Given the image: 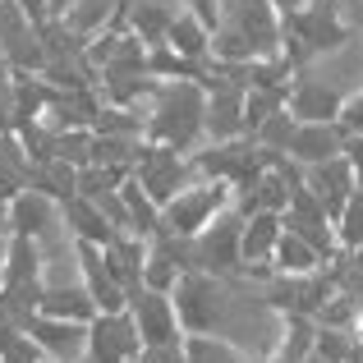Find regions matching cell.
<instances>
[{
	"instance_id": "obj_4",
	"label": "cell",
	"mask_w": 363,
	"mask_h": 363,
	"mask_svg": "<svg viewBox=\"0 0 363 363\" xmlns=\"http://www.w3.org/2000/svg\"><path fill=\"white\" fill-rule=\"evenodd\" d=\"M345 37H350V23L340 18L336 0H303L294 14H285V60L299 69V65L336 51Z\"/></svg>"
},
{
	"instance_id": "obj_11",
	"label": "cell",
	"mask_w": 363,
	"mask_h": 363,
	"mask_svg": "<svg viewBox=\"0 0 363 363\" xmlns=\"http://www.w3.org/2000/svg\"><path fill=\"white\" fill-rule=\"evenodd\" d=\"M23 331L42 345L46 359H55V363H88V322L33 313V322H28Z\"/></svg>"
},
{
	"instance_id": "obj_7",
	"label": "cell",
	"mask_w": 363,
	"mask_h": 363,
	"mask_svg": "<svg viewBox=\"0 0 363 363\" xmlns=\"http://www.w3.org/2000/svg\"><path fill=\"white\" fill-rule=\"evenodd\" d=\"M170 294H175V308H179L184 331H216V327H221L230 285H225V276H212V272L189 267V272L175 281V290H170Z\"/></svg>"
},
{
	"instance_id": "obj_39",
	"label": "cell",
	"mask_w": 363,
	"mask_h": 363,
	"mask_svg": "<svg viewBox=\"0 0 363 363\" xmlns=\"http://www.w3.org/2000/svg\"><path fill=\"white\" fill-rule=\"evenodd\" d=\"M46 363H55V359H46Z\"/></svg>"
},
{
	"instance_id": "obj_18",
	"label": "cell",
	"mask_w": 363,
	"mask_h": 363,
	"mask_svg": "<svg viewBox=\"0 0 363 363\" xmlns=\"http://www.w3.org/2000/svg\"><path fill=\"white\" fill-rule=\"evenodd\" d=\"M60 23L69 33H79L83 42H92L106 28H124V0H74L60 14Z\"/></svg>"
},
{
	"instance_id": "obj_12",
	"label": "cell",
	"mask_w": 363,
	"mask_h": 363,
	"mask_svg": "<svg viewBox=\"0 0 363 363\" xmlns=\"http://www.w3.org/2000/svg\"><path fill=\"white\" fill-rule=\"evenodd\" d=\"M281 221H285V230H294L299 240H308L322 257H327V262L340 253V240H336V225H331L327 207H322L303 184L294 189V198H290V207L281 212Z\"/></svg>"
},
{
	"instance_id": "obj_13",
	"label": "cell",
	"mask_w": 363,
	"mask_h": 363,
	"mask_svg": "<svg viewBox=\"0 0 363 363\" xmlns=\"http://www.w3.org/2000/svg\"><path fill=\"white\" fill-rule=\"evenodd\" d=\"M294 120H340V106H345V92L336 88L331 79L313 69H294V83H290V97H285Z\"/></svg>"
},
{
	"instance_id": "obj_1",
	"label": "cell",
	"mask_w": 363,
	"mask_h": 363,
	"mask_svg": "<svg viewBox=\"0 0 363 363\" xmlns=\"http://www.w3.org/2000/svg\"><path fill=\"white\" fill-rule=\"evenodd\" d=\"M267 55H285V14L272 0H221L212 23V60L248 65Z\"/></svg>"
},
{
	"instance_id": "obj_8",
	"label": "cell",
	"mask_w": 363,
	"mask_h": 363,
	"mask_svg": "<svg viewBox=\"0 0 363 363\" xmlns=\"http://www.w3.org/2000/svg\"><path fill=\"white\" fill-rule=\"evenodd\" d=\"M0 60L14 74H42L46 65L42 23L18 0H0Z\"/></svg>"
},
{
	"instance_id": "obj_27",
	"label": "cell",
	"mask_w": 363,
	"mask_h": 363,
	"mask_svg": "<svg viewBox=\"0 0 363 363\" xmlns=\"http://www.w3.org/2000/svg\"><path fill=\"white\" fill-rule=\"evenodd\" d=\"M331 225H336L340 248H363V189H354V198L336 212V221H331Z\"/></svg>"
},
{
	"instance_id": "obj_3",
	"label": "cell",
	"mask_w": 363,
	"mask_h": 363,
	"mask_svg": "<svg viewBox=\"0 0 363 363\" xmlns=\"http://www.w3.org/2000/svg\"><path fill=\"white\" fill-rule=\"evenodd\" d=\"M235 207V184L230 179H212V175H198L161 207V230L157 235H175V240H194L203 235L216 216Z\"/></svg>"
},
{
	"instance_id": "obj_36",
	"label": "cell",
	"mask_w": 363,
	"mask_h": 363,
	"mask_svg": "<svg viewBox=\"0 0 363 363\" xmlns=\"http://www.w3.org/2000/svg\"><path fill=\"white\" fill-rule=\"evenodd\" d=\"M272 5H276V9H281V14H294V9H299V5H303V0H272Z\"/></svg>"
},
{
	"instance_id": "obj_33",
	"label": "cell",
	"mask_w": 363,
	"mask_h": 363,
	"mask_svg": "<svg viewBox=\"0 0 363 363\" xmlns=\"http://www.w3.org/2000/svg\"><path fill=\"white\" fill-rule=\"evenodd\" d=\"M18 5H23L28 14L37 18V23H46V18H51V14H46V0H18Z\"/></svg>"
},
{
	"instance_id": "obj_9",
	"label": "cell",
	"mask_w": 363,
	"mask_h": 363,
	"mask_svg": "<svg viewBox=\"0 0 363 363\" xmlns=\"http://www.w3.org/2000/svg\"><path fill=\"white\" fill-rule=\"evenodd\" d=\"M129 313H133V327H138V336H143V350L147 345H179V340L189 336L170 290L133 285L129 290Z\"/></svg>"
},
{
	"instance_id": "obj_6",
	"label": "cell",
	"mask_w": 363,
	"mask_h": 363,
	"mask_svg": "<svg viewBox=\"0 0 363 363\" xmlns=\"http://www.w3.org/2000/svg\"><path fill=\"white\" fill-rule=\"evenodd\" d=\"M133 179L143 184V194H147L157 207H166L189 179H198V170H194V157H189V152L147 138L143 152H138V161H133Z\"/></svg>"
},
{
	"instance_id": "obj_37",
	"label": "cell",
	"mask_w": 363,
	"mask_h": 363,
	"mask_svg": "<svg viewBox=\"0 0 363 363\" xmlns=\"http://www.w3.org/2000/svg\"><path fill=\"white\" fill-rule=\"evenodd\" d=\"M5 253H9V240H0V285H5Z\"/></svg>"
},
{
	"instance_id": "obj_16",
	"label": "cell",
	"mask_w": 363,
	"mask_h": 363,
	"mask_svg": "<svg viewBox=\"0 0 363 363\" xmlns=\"http://www.w3.org/2000/svg\"><path fill=\"white\" fill-rule=\"evenodd\" d=\"M60 225H65V207L55 198H46L42 189H23V194L9 198V235L42 240V235L60 230Z\"/></svg>"
},
{
	"instance_id": "obj_10",
	"label": "cell",
	"mask_w": 363,
	"mask_h": 363,
	"mask_svg": "<svg viewBox=\"0 0 363 363\" xmlns=\"http://www.w3.org/2000/svg\"><path fill=\"white\" fill-rule=\"evenodd\" d=\"M143 336L133 327V313H97L88 322V363H138Z\"/></svg>"
},
{
	"instance_id": "obj_38",
	"label": "cell",
	"mask_w": 363,
	"mask_h": 363,
	"mask_svg": "<svg viewBox=\"0 0 363 363\" xmlns=\"http://www.w3.org/2000/svg\"><path fill=\"white\" fill-rule=\"evenodd\" d=\"M303 363H331V359H322V354H308V359H303Z\"/></svg>"
},
{
	"instance_id": "obj_34",
	"label": "cell",
	"mask_w": 363,
	"mask_h": 363,
	"mask_svg": "<svg viewBox=\"0 0 363 363\" xmlns=\"http://www.w3.org/2000/svg\"><path fill=\"white\" fill-rule=\"evenodd\" d=\"M0 240H9V198H0Z\"/></svg>"
},
{
	"instance_id": "obj_25",
	"label": "cell",
	"mask_w": 363,
	"mask_h": 363,
	"mask_svg": "<svg viewBox=\"0 0 363 363\" xmlns=\"http://www.w3.org/2000/svg\"><path fill=\"white\" fill-rule=\"evenodd\" d=\"M120 198H124V207H129V235H138V240H152V235L161 230V207L152 203L147 194H143V184H138L133 175L120 184Z\"/></svg>"
},
{
	"instance_id": "obj_31",
	"label": "cell",
	"mask_w": 363,
	"mask_h": 363,
	"mask_svg": "<svg viewBox=\"0 0 363 363\" xmlns=\"http://www.w3.org/2000/svg\"><path fill=\"white\" fill-rule=\"evenodd\" d=\"M138 363H184V340L179 345H147L138 354Z\"/></svg>"
},
{
	"instance_id": "obj_26",
	"label": "cell",
	"mask_w": 363,
	"mask_h": 363,
	"mask_svg": "<svg viewBox=\"0 0 363 363\" xmlns=\"http://www.w3.org/2000/svg\"><path fill=\"white\" fill-rule=\"evenodd\" d=\"M294 124H299V120L290 116V106H281V111H272V116L253 129V143H257V147H267V152H285V147H290V138H294Z\"/></svg>"
},
{
	"instance_id": "obj_15",
	"label": "cell",
	"mask_w": 363,
	"mask_h": 363,
	"mask_svg": "<svg viewBox=\"0 0 363 363\" xmlns=\"http://www.w3.org/2000/svg\"><path fill=\"white\" fill-rule=\"evenodd\" d=\"M303 189H308L313 198H318L322 207H327V216L336 221V212L354 198L359 179H354V166L345 161V152L331 161H318V166H303Z\"/></svg>"
},
{
	"instance_id": "obj_29",
	"label": "cell",
	"mask_w": 363,
	"mask_h": 363,
	"mask_svg": "<svg viewBox=\"0 0 363 363\" xmlns=\"http://www.w3.org/2000/svg\"><path fill=\"white\" fill-rule=\"evenodd\" d=\"M0 133H14V69L0 60Z\"/></svg>"
},
{
	"instance_id": "obj_21",
	"label": "cell",
	"mask_w": 363,
	"mask_h": 363,
	"mask_svg": "<svg viewBox=\"0 0 363 363\" xmlns=\"http://www.w3.org/2000/svg\"><path fill=\"white\" fill-rule=\"evenodd\" d=\"M37 313H51V318H74V322H92V318H97V303H92L88 285L74 281V285H46Z\"/></svg>"
},
{
	"instance_id": "obj_5",
	"label": "cell",
	"mask_w": 363,
	"mask_h": 363,
	"mask_svg": "<svg viewBox=\"0 0 363 363\" xmlns=\"http://www.w3.org/2000/svg\"><path fill=\"white\" fill-rule=\"evenodd\" d=\"M240 240H244V212L240 207H225L203 235L189 240V267L212 272V276H240L244 272Z\"/></svg>"
},
{
	"instance_id": "obj_24",
	"label": "cell",
	"mask_w": 363,
	"mask_h": 363,
	"mask_svg": "<svg viewBox=\"0 0 363 363\" xmlns=\"http://www.w3.org/2000/svg\"><path fill=\"white\" fill-rule=\"evenodd\" d=\"M184 363H253L240 345L221 336V331H189L184 336Z\"/></svg>"
},
{
	"instance_id": "obj_28",
	"label": "cell",
	"mask_w": 363,
	"mask_h": 363,
	"mask_svg": "<svg viewBox=\"0 0 363 363\" xmlns=\"http://www.w3.org/2000/svg\"><path fill=\"white\" fill-rule=\"evenodd\" d=\"M0 363H46V354L28 331H18V336H9L5 345H0Z\"/></svg>"
},
{
	"instance_id": "obj_14",
	"label": "cell",
	"mask_w": 363,
	"mask_h": 363,
	"mask_svg": "<svg viewBox=\"0 0 363 363\" xmlns=\"http://www.w3.org/2000/svg\"><path fill=\"white\" fill-rule=\"evenodd\" d=\"M345 138L350 133L340 129V120H299L294 124V138L290 147H285V157L294 161V166H318V161H331L345 152Z\"/></svg>"
},
{
	"instance_id": "obj_23",
	"label": "cell",
	"mask_w": 363,
	"mask_h": 363,
	"mask_svg": "<svg viewBox=\"0 0 363 363\" xmlns=\"http://www.w3.org/2000/svg\"><path fill=\"white\" fill-rule=\"evenodd\" d=\"M106 267L116 272V281L124 290H133V285H143V257H147V240H138V235H116L106 248Z\"/></svg>"
},
{
	"instance_id": "obj_17",
	"label": "cell",
	"mask_w": 363,
	"mask_h": 363,
	"mask_svg": "<svg viewBox=\"0 0 363 363\" xmlns=\"http://www.w3.org/2000/svg\"><path fill=\"white\" fill-rule=\"evenodd\" d=\"M184 14L179 0H124V28L138 33L147 46H161L170 33V23Z\"/></svg>"
},
{
	"instance_id": "obj_2",
	"label": "cell",
	"mask_w": 363,
	"mask_h": 363,
	"mask_svg": "<svg viewBox=\"0 0 363 363\" xmlns=\"http://www.w3.org/2000/svg\"><path fill=\"white\" fill-rule=\"evenodd\" d=\"M143 124L152 143L194 152L207 138V83L203 79H152L143 97Z\"/></svg>"
},
{
	"instance_id": "obj_19",
	"label": "cell",
	"mask_w": 363,
	"mask_h": 363,
	"mask_svg": "<svg viewBox=\"0 0 363 363\" xmlns=\"http://www.w3.org/2000/svg\"><path fill=\"white\" fill-rule=\"evenodd\" d=\"M65 225H69L74 230V240H88V244H101L106 248L111 240H116V225L106 221V212H101L97 203H92V198H83V194H74V198H65Z\"/></svg>"
},
{
	"instance_id": "obj_35",
	"label": "cell",
	"mask_w": 363,
	"mask_h": 363,
	"mask_svg": "<svg viewBox=\"0 0 363 363\" xmlns=\"http://www.w3.org/2000/svg\"><path fill=\"white\" fill-rule=\"evenodd\" d=\"M69 5H74V0H46V14H51V18H60Z\"/></svg>"
},
{
	"instance_id": "obj_32",
	"label": "cell",
	"mask_w": 363,
	"mask_h": 363,
	"mask_svg": "<svg viewBox=\"0 0 363 363\" xmlns=\"http://www.w3.org/2000/svg\"><path fill=\"white\" fill-rule=\"evenodd\" d=\"M345 161L354 166V179L363 189V133H350V138H345Z\"/></svg>"
},
{
	"instance_id": "obj_22",
	"label": "cell",
	"mask_w": 363,
	"mask_h": 363,
	"mask_svg": "<svg viewBox=\"0 0 363 363\" xmlns=\"http://www.w3.org/2000/svg\"><path fill=\"white\" fill-rule=\"evenodd\" d=\"M322 267H327V257H322L308 240H299L294 230H281L276 253H272V272H281V276H308V272H322Z\"/></svg>"
},
{
	"instance_id": "obj_30",
	"label": "cell",
	"mask_w": 363,
	"mask_h": 363,
	"mask_svg": "<svg viewBox=\"0 0 363 363\" xmlns=\"http://www.w3.org/2000/svg\"><path fill=\"white\" fill-rule=\"evenodd\" d=\"M340 129H345V133H363V83L345 97V106H340Z\"/></svg>"
},
{
	"instance_id": "obj_20",
	"label": "cell",
	"mask_w": 363,
	"mask_h": 363,
	"mask_svg": "<svg viewBox=\"0 0 363 363\" xmlns=\"http://www.w3.org/2000/svg\"><path fill=\"white\" fill-rule=\"evenodd\" d=\"M166 46H175L184 60H198V65H207L212 60V23L207 18H198L194 9H184V14L170 23V33H166Z\"/></svg>"
}]
</instances>
